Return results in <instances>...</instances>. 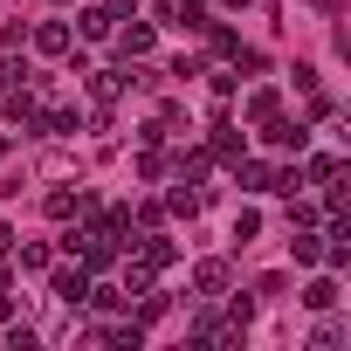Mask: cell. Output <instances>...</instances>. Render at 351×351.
<instances>
[{
	"instance_id": "6da1fadb",
	"label": "cell",
	"mask_w": 351,
	"mask_h": 351,
	"mask_svg": "<svg viewBox=\"0 0 351 351\" xmlns=\"http://www.w3.org/2000/svg\"><path fill=\"white\" fill-rule=\"evenodd\" d=\"M56 296H62V303H83V296H90V276H83V269H62V276H56Z\"/></svg>"
},
{
	"instance_id": "7a4b0ae2",
	"label": "cell",
	"mask_w": 351,
	"mask_h": 351,
	"mask_svg": "<svg viewBox=\"0 0 351 351\" xmlns=\"http://www.w3.org/2000/svg\"><path fill=\"white\" fill-rule=\"evenodd\" d=\"M35 49H49V56H62V49H69V28H62V21H49V28H35Z\"/></svg>"
},
{
	"instance_id": "3957f363",
	"label": "cell",
	"mask_w": 351,
	"mask_h": 351,
	"mask_svg": "<svg viewBox=\"0 0 351 351\" xmlns=\"http://www.w3.org/2000/svg\"><path fill=\"white\" fill-rule=\"evenodd\" d=\"M303 303H310V310H330V303H337V282H330V276H317V282L303 289Z\"/></svg>"
},
{
	"instance_id": "277c9868",
	"label": "cell",
	"mask_w": 351,
	"mask_h": 351,
	"mask_svg": "<svg viewBox=\"0 0 351 351\" xmlns=\"http://www.w3.org/2000/svg\"><path fill=\"white\" fill-rule=\"evenodd\" d=\"M241 180H248V193H276V186H282V180H276V165H248Z\"/></svg>"
},
{
	"instance_id": "5b68a950",
	"label": "cell",
	"mask_w": 351,
	"mask_h": 351,
	"mask_svg": "<svg viewBox=\"0 0 351 351\" xmlns=\"http://www.w3.org/2000/svg\"><path fill=\"white\" fill-rule=\"evenodd\" d=\"M289 255L310 269V262H324V241H317V234H296V241H289Z\"/></svg>"
},
{
	"instance_id": "8992f818",
	"label": "cell",
	"mask_w": 351,
	"mask_h": 351,
	"mask_svg": "<svg viewBox=\"0 0 351 351\" xmlns=\"http://www.w3.org/2000/svg\"><path fill=\"white\" fill-rule=\"evenodd\" d=\"M193 282L214 296V289H228V269H221V262H200V276H193Z\"/></svg>"
},
{
	"instance_id": "52a82bcc",
	"label": "cell",
	"mask_w": 351,
	"mask_h": 351,
	"mask_svg": "<svg viewBox=\"0 0 351 351\" xmlns=\"http://www.w3.org/2000/svg\"><path fill=\"white\" fill-rule=\"evenodd\" d=\"M83 35H90V42H104V35H110V14H104V8H90V14H83Z\"/></svg>"
},
{
	"instance_id": "ba28073f",
	"label": "cell",
	"mask_w": 351,
	"mask_h": 351,
	"mask_svg": "<svg viewBox=\"0 0 351 351\" xmlns=\"http://www.w3.org/2000/svg\"><path fill=\"white\" fill-rule=\"evenodd\" d=\"M248 117H255V124L276 117V90H255V97H248Z\"/></svg>"
},
{
	"instance_id": "9c48e42d",
	"label": "cell",
	"mask_w": 351,
	"mask_h": 351,
	"mask_svg": "<svg viewBox=\"0 0 351 351\" xmlns=\"http://www.w3.org/2000/svg\"><path fill=\"white\" fill-rule=\"evenodd\" d=\"M76 207H83V193H49V214H56V221H69Z\"/></svg>"
},
{
	"instance_id": "30bf717a",
	"label": "cell",
	"mask_w": 351,
	"mask_h": 351,
	"mask_svg": "<svg viewBox=\"0 0 351 351\" xmlns=\"http://www.w3.org/2000/svg\"><path fill=\"white\" fill-rule=\"evenodd\" d=\"M83 303H97V310H117V303H131V296H124V289H90Z\"/></svg>"
},
{
	"instance_id": "8fae6325",
	"label": "cell",
	"mask_w": 351,
	"mask_h": 351,
	"mask_svg": "<svg viewBox=\"0 0 351 351\" xmlns=\"http://www.w3.org/2000/svg\"><path fill=\"white\" fill-rule=\"evenodd\" d=\"M228 8H248V0H228Z\"/></svg>"
}]
</instances>
